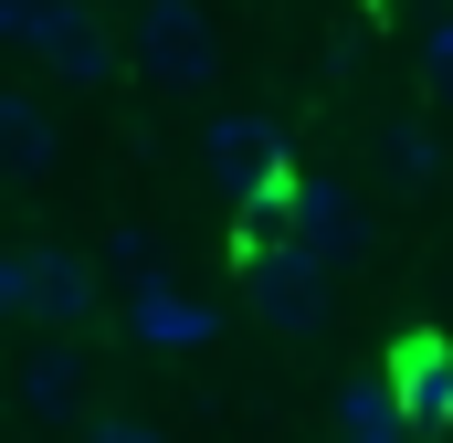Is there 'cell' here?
<instances>
[{"instance_id": "cell-7", "label": "cell", "mask_w": 453, "mask_h": 443, "mask_svg": "<svg viewBox=\"0 0 453 443\" xmlns=\"http://www.w3.org/2000/svg\"><path fill=\"white\" fill-rule=\"evenodd\" d=\"M64 159V127L42 96H0V180H53Z\"/></svg>"}, {"instance_id": "cell-9", "label": "cell", "mask_w": 453, "mask_h": 443, "mask_svg": "<svg viewBox=\"0 0 453 443\" xmlns=\"http://www.w3.org/2000/svg\"><path fill=\"white\" fill-rule=\"evenodd\" d=\"M338 443H411V412H401V391L380 369H358L338 391Z\"/></svg>"}, {"instance_id": "cell-2", "label": "cell", "mask_w": 453, "mask_h": 443, "mask_svg": "<svg viewBox=\"0 0 453 443\" xmlns=\"http://www.w3.org/2000/svg\"><path fill=\"white\" fill-rule=\"evenodd\" d=\"M127 53H137V74H148L158 96H201V85L222 74V32H211L201 0H137Z\"/></svg>"}, {"instance_id": "cell-12", "label": "cell", "mask_w": 453, "mask_h": 443, "mask_svg": "<svg viewBox=\"0 0 453 443\" xmlns=\"http://www.w3.org/2000/svg\"><path fill=\"white\" fill-rule=\"evenodd\" d=\"M74 443H158V433H148L137 412H85V423H74Z\"/></svg>"}, {"instance_id": "cell-1", "label": "cell", "mask_w": 453, "mask_h": 443, "mask_svg": "<svg viewBox=\"0 0 453 443\" xmlns=\"http://www.w3.org/2000/svg\"><path fill=\"white\" fill-rule=\"evenodd\" d=\"M0 43L32 53V64L64 74V85H116V74H127V43H116L85 0H0Z\"/></svg>"}, {"instance_id": "cell-10", "label": "cell", "mask_w": 453, "mask_h": 443, "mask_svg": "<svg viewBox=\"0 0 453 443\" xmlns=\"http://www.w3.org/2000/svg\"><path fill=\"white\" fill-rule=\"evenodd\" d=\"M390 180L401 190H433V137L422 127H390Z\"/></svg>"}, {"instance_id": "cell-5", "label": "cell", "mask_w": 453, "mask_h": 443, "mask_svg": "<svg viewBox=\"0 0 453 443\" xmlns=\"http://www.w3.org/2000/svg\"><path fill=\"white\" fill-rule=\"evenodd\" d=\"M21 317L85 328V317H96V264H85L74 243H21Z\"/></svg>"}, {"instance_id": "cell-3", "label": "cell", "mask_w": 453, "mask_h": 443, "mask_svg": "<svg viewBox=\"0 0 453 443\" xmlns=\"http://www.w3.org/2000/svg\"><path fill=\"white\" fill-rule=\"evenodd\" d=\"M242 296H253V317L274 338H317L327 328V296H338V264H317V253L285 232V243H253V253H242Z\"/></svg>"}, {"instance_id": "cell-8", "label": "cell", "mask_w": 453, "mask_h": 443, "mask_svg": "<svg viewBox=\"0 0 453 443\" xmlns=\"http://www.w3.org/2000/svg\"><path fill=\"white\" fill-rule=\"evenodd\" d=\"M11 391H21L32 423H85V359H74V348H32Z\"/></svg>"}, {"instance_id": "cell-6", "label": "cell", "mask_w": 453, "mask_h": 443, "mask_svg": "<svg viewBox=\"0 0 453 443\" xmlns=\"http://www.w3.org/2000/svg\"><path fill=\"white\" fill-rule=\"evenodd\" d=\"M127 338L137 348H211V307L201 296H180V285H127Z\"/></svg>"}, {"instance_id": "cell-11", "label": "cell", "mask_w": 453, "mask_h": 443, "mask_svg": "<svg viewBox=\"0 0 453 443\" xmlns=\"http://www.w3.org/2000/svg\"><path fill=\"white\" fill-rule=\"evenodd\" d=\"M422 74H433V96L453 106V11L433 21V32H422Z\"/></svg>"}, {"instance_id": "cell-4", "label": "cell", "mask_w": 453, "mask_h": 443, "mask_svg": "<svg viewBox=\"0 0 453 443\" xmlns=\"http://www.w3.org/2000/svg\"><path fill=\"white\" fill-rule=\"evenodd\" d=\"M201 159H211V190H232V201H264V190H285L296 169H285V127L274 116H211V137H201Z\"/></svg>"}, {"instance_id": "cell-13", "label": "cell", "mask_w": 453, "mask_h": 443, "mask_svg": "<svg viewBox=\"0 0 453 443\" xmlns=\"http://www.w3.org/2000/svg\"><path fill=\"white\" fill-rule=\"evenodd\" d=\"M0 317H21V243H0Z\"/></svg>"}]
</instances>
